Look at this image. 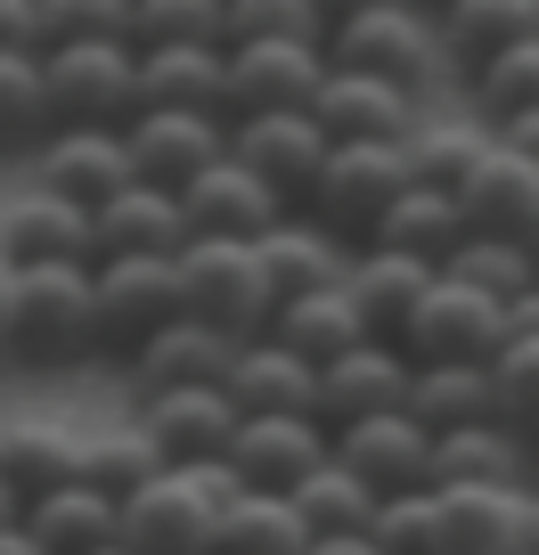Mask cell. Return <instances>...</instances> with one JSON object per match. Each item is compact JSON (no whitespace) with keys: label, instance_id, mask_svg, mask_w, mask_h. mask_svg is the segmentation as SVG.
<instances>
[{"label":"cell","instance_id":"8","mask_svg":"<svg viewBox=\"0 0 539 555\" xmlns=\"http://www.w3.org/2000/svg\"><path fill=\"white\" fill-rule=\"evenodd\" d=\"M229 156H238L270 196H286V205L303 212V205H311V189H319V172H328V156H335V139L311 122V106H295V115H245V122H229Z\"/></svg>","mask_w":539,"mask_h":555},{"label":"cell","instance_id":"1","mask_svg":"<svg viewBox=\"0 0 539 555\" xmlns=\"http://www.w3.org/2000/svg\"><path fill=\"white\" fill-rule=\"evenodd\" d=\"M328 66L344 74H376V82L409 90V99H434L441 82H458L450 57H441V34L425 9L409 0H360L328 25Z\"/></svg>","mask_w":539,"mask_h":555},{"label":"cell","instance_id":"43","mask_svg":"<svg viewBox=\"0 0 539 555\" xmlns=\"http://www.w3.org/2000/svg\"><path fill=\"white\" fill-rule=\"evenodd\" d=\"M66 41H131V0H34V50Z\"/></svg>","mask_w":539,"mask_h":555},{"label":"cell","instance_id":"28","mask_svg":"<svg viewBox=\"0 0 539 555\" xmlns=\"http://www.w3.org/2000/svg\"><path fill=\"white\" fill-rule=\"evenodd\" d=\"M531 441L515 434V425H466V434H441L434 441V490H515L531 482Z\"/></svg>","mask_w":539,"mask_h":555},{"label":"cell","instance_id":"17","mask_svg":"<svg viewBox=\"0 0 539 555\" xmlns=\"http://www.w3.org/2000/svg\"><path fill=\"white\" fill-rule=\"evenodd\" d=\"M409 376H418V367H409V351L368 335L360 351H344V360L319 367V425H328V434H344V425H360V416L409 409Z\"/></svg>","mask_w":539,"mask_h":555},{"label":"cell","instance_id":"29","mask_svg":"<svg viewBox=\"0 0 539 555\" xmlns=\"http://www.w3.org/2000/svg\"><path fill=\"white\" fill-rule=\"evenodd\" d=\"M434 278L441 270H425V261H400V254H384V245H360L344 295H351V311H360V327L376 335V344H400V327H409V311L425 302Z\"/></svg>","mask_w":539,"mask_h":555},{"label":"cell","instance_id":"46","mask_svg":"<svg viewBox=\"0 0 539 555\" xmlns=\"http://www.w3.org/2000/svg\"><path fill=\"white\" fill-rule=\"evenodd\" d=\"M434 531H441V490H400V499L376 506L384 555H434Z\"/></svg>","mask_w":539,"mask_h":555},{"label":"cell","instance_id":"55","mask_svg":"<svg viewBox=\"0 0 539 555\" xmlns=\"http://www.w3.org/2000/svg\"><path fill=\"white\" fill-rule=\"evenodd\" d=\"M531 261H539V237H531Z\"/></svg>","mask_w":539,"mask_h":555},{"label":"cell","instance_id":"41","mask_svg":"<svg viewBox=\"0 0 539 555\" xmlns=\"http://www.w3.org/2000/svg\"><path fill=\"white\" fill-rule=\"evenodd\" d=\"M441 278H458V286H474V295H490V302H515V295L539 286V261H531V245H515V237H483V229H466V245L450 254Z\"/></svg>","mask_w":539,"mask_h":555},{"label":"cell","instance_id":"20","mask_svg":"<svg viewBox=\"0 0 539 555\" xmlns=\"http://www.w3.org/2000/svg\"><path fill=\"white\" fill-rule=\"evenodd\" d=\"M180 212H189V237H238V245H261L270 229L286 221V196H270L238 156H221L196 189H180Z\"/></svg>","mask_w":539,"mask_h":555},{"label":"cell","instance_id":"18","mask_svg":"<svg viewBox=\"0 0 539 555\" xmlns=\"http://www.w3.org/2000/svg\"><path fill=\"white\" fill-rule=\"evenodd\" d=\"M328 82V50H303V41H279V50H229V122L245 115H295V106L319 99Z\"/></svg>","mask_w":539,"mask_h":555},{"label":"cell","instance_id":"12","mask_svg":"<svg viewBox=\"0 0 539 555\" xmlns=\"http://www.w3.org/2000/svg\"><path fill=\"white\" fill-rule=\"evenodd\" d=\"M418 115H425V99L376 82V74H344V66H328V82L311 99V122L335 147H400V139L418 131Z\"/></svg>","mask_w":539,"mask_h":555},{"label":"cell","instance_id":"23","mask_svg":"<svg viewBox=\"0 0 539 555\" xmlns=\"http://www.w3.org/2000/svg\"><path fill=\"white\" fill-rule=\"evenodd\" d=\"M221 392L238 400V416H319V367L270 344V335H254V344H238Z\"/></svg>","mask_w":539,"mask_h":555},{"label":"cell","instance_id":"5","mask_svg":"<svg viewBox=\"0 0 539 555\" xmlns=\"http://www.w3.org/2000/svg\"><path fill=\"white\" fill-rule=\"evenodd\" d=\"M99 351L90 319V270H17V319H9V360L25 367H74Z\"/></svg>","mask_w":539,"mask_h":555},{"label":"cell","instance_id":"14","mask_svg":"<svg viewBox=\"0 0 539 555\" xmlns=\"http://www.w3.org/2000/svg\"><path fill=\"white\" fill-rule=\"evenodd\" d=\"M335 466L360 474L376 499H400V490H434V434H425L409 409L393 416H360L335 434Z\"/></svg>","mask_w":539,"mask_h":555},{"label":"cell","instance_id":"3","mask_svg":"<svg viewBox=\"0 0 539 555\" xmlns=\"http://www.w3.org/2000/svg\"><path fill=\"white\" fill-rule=\"evenodd\" d=\"M180 311L205 319V327H221L229 344H254V335H270V319H279V286H270V270H261L254 245L189 237L180 245Z\"/></svg>","mask_w":539,"mask_h":555},{"label":"cell","instance_id":"34","mask_svg":"<svg viewBox=\"0 0 539 555\" xmlns=\"http://www.w3.org/2000/svg\"><path fill=\"white\" fill-rule=\"evenodd\" d=\"M25 531L41 539V555H90V547H115L123 539V506L99 499L90 482H66V490L25 506Z\"/></svg>","mask_w":539,"mask_h":555},{"label":"cell","instance_id":"35","mask_svg":"<svg viewBox=\"0 0 539 555\" xmlns=\"http://www.w3.org/2000/svg\"><path fill=\"white\" fill-rule=\"evenodd\" d=\"M270 344H286L295 360L328 367V360H344V351H360V344H368V327H360V311H351L344 286H328V295H295V302H279V319H270Z\"/></svg>","mask_w":539,"mask_h":555},{"label":"cell","instance_id":"16","mask_svg":"<svg viewBox=\"0 0 539 555\" xmlns=\"http://www.w3.org/2000/svg\"><path fill=\"white\" fill-rule=\"evenodd\" d=\"M34 189L99 212L131 189V147H123V131H50L34 147Z\"/></svg>","mask_w":539,"mask_h":555},{"label":"cell","instance_id":"31","mask_svg":"<svg viewBox=\"0 0 539 555\" xmlns=\"http://www.w3.org/2000/svg\"><path fill=\"white\" fill-rule=\"evenodd\" d=\"M229 50L221 41H196V50H140V106L164 115H229Z\"/></svg>","mask_w":539,"mask_h":555},{"label":"cell","instance_id":"39","mask_svg":"<svg viewBox=\"0 0 539 555\" xmlns=\"http://www.w3.org/2000/svg\"><path fill=\"white\" fill-rule=\"evenodd\" d=\"M164 474L156 441L140 434V425H99V434H82V482L99 490V499H140L147 482Z\"/></svg>","mask_w":539,"mask_h":555},{"label":"cell","instance_id":"53","mask_svg":"<svg viewBox=\"0 0 539 555\" xmlns=\"http://www.w3.org/2000/svg\"><path fill=\"white\" fill-rule=\"evenodd\" d=\"M9 522H25V506H17V490L0 482V531H9Z\"/></svg>","mask_w":539,"mask_h":555},{"label":"cell","instance_id":"2","mask_svg":"<svg viewBox=\"0 0 539 555\" xmlns=\"http://www.w3.org/2000/svg\"><path fill=\"white\" fill-rule=\"evenodd\" d=\"M238 490L245 482L229 474V457H213V466H164L140 499H123V547L131 555H213L221 506Z\"/></svg>","mask_w":539,"mask_h":555},{"label":"cell","instance_id":"37","mask_svg":"<svg viewBox=\"0 0 539 555\" xmlns=\"http://www.w3.org/2000/svg\"><path fill=\"white\" fill-rule=\"evenodd\" d=\"M303 547H311V531H303L295 499H270V490H238L213 531V555H303Z\"/></svg>","mask_w":539,"mask_h":555},{"label":"cell","instance_id":"30","mask_svg":"<svg viewBox=\"0 0 539 555\" xmlns=\"http://www.w3.org/2000/svg\"><path fill=\"white\" fill-rule=\"evenodd\" d=\"M368 245H384L400 261H425V270H450V254L466 245V205L441 189H400L384 205V221L368 229Z\"/></svg>","mask_w":539,"mask_h":555},{"label":"cell","instance_id":"44","mask_svg":"<svg viewBox=\"0 0 539 555\" xmlns=\"http://www.w3.org/2000/svg\"><path fill=\"white\" fill-rule=\"evenodd\" d=\"M221 41V0H131V50H196Z\"/></svg>","mask_w":539,"mask_h":555},{"label":"cell","instance_id":"4","mask_svg":"<svg viewBox=\"0 0 539 555\" xmlns=\"http://www.w3.org/2000/svg\"><path fill=\"white\" fill-rule=\"evenodd\" d=\"M57 131H123L140 115V50L131 41H66L41 57Z\"/></svg>","mask_w":539,"mask_h":555},{"label":"cell","instance_id":"32","mask_svg":"<svg viewBox=\"0 0 539 555\" xmlns=\"http://www.w3.org/2000/svg\"><path fill=\"white\" fill-rule=\"evenodd\" d=\"M0 482L17 490V506H34V499H50V490L82 482V434L50 425V416L0 425Z\"/></svg>","mask_w":539,"mask_h":555},{"label":"cell","instance_id":"56","mask_svg":"<svg viewBox=\"0 0 539 555\" xmlns=\"http://www.w3.org/2000/svg\"><path fill=\"white\" fill-rule=\"evenodd\" d=\"M523 555H539V547H523Z\"/></svg>","mask_w":539,"mask_h":555},{"label":"cell","instance_id":"40","mask_svg":"<svg viewBox=\"0 0 539 555\" xmlns=\"http://www.w3.org/2000/svg\"><path fill=\"white\" fill-rule=\"evenodd\" d=\"M50 90H41V57L34 50H0V156H25L50 139Z\"/></svg>","mask_w":539,"mask_h":555},{"label":"cell","instance_id":"22","mask_svg":"<svg viewBox=\"0 0 539 555\" xmlns=\"http://www.w3.org/2000/svg\"><path fill=\"white\" fill-rule=\"evenodd\" d=\"M229 360H238V344H229L221 327L180 311L172 327H156L123 367H131V384H140V400H147V392H189V384H229Z\"/></svg>","mask_w":539,"mask_h":555},{"label":"cell","instance_id":"45","mask_svg":"<svg viewBox=\"0 0 539 555\" xmlns=\"http://www.w3.org/2000/svg\"><path fill=\"white\" fill-rule=\"evenodd\" d=\"M490 392H499V425H515L539 450V344L531 335H506V351L490 360Z\"/></svg>","mask_w":539,"mask_h":555},{"label":"cell","instance_id":"47","mask_svg":"<svg viewBox=\"0 0 539 555\" xmlns=\"http://www.w3.org/2000/svg\"><path fill=\"white\" fill-rule=\"evenodd\" d=\"M0 50H34V0H0Z\"/></svg>","mask_w":539,"mask_h":555},{"label":"cell","instance_id":"25","mask_svg":"<svg viewBox=\"0 0 539 555\" xmlns=\"http://www.w3.org/2000/svg\"><path fill=\"white\" fill-rule=\"evenodd\" d=\"M254 254H261V270H270V286H279V302H295V295H328V286H344L360 245H344L335 229H319L311 212H286Z\"/></svg>","mask_w":539,"mask_h":555},{"label":"cell","instance_id":"52","mask_svg":"<svg viewBox=\"0 0 539 555\" xmlns=\"http://www.w3.org/2000/svg\"><path fill=\"white\" fill-rule=\"evenodd\" d=\"M0 555H41V539L25 531V522H9V531H0Z\"/></svg>","mask_w":539,"mask_h":555},{"label":"cell","instance_id":"19","mask_svg":"<svg viewBox=\"0 0 539 555\" xmlns=\"http://www.w3.org/2000/svg\"><path fill=\"white\" fill-rule=\"evenodd\" d=\"M180 245H189V212H180V196L147 189V180H131L115 205L90 212V270L99 261H172Z\"/></svg>","mask_w":539,"mask_h":555},{"label":"cell","instance_id":"6","mask_svg":"<svg viewBox=\"0 0 539 555\" xmlns=\"http://www.w3.org/2000/svg\"><path fill=\"white\" fill-rule=\"evenodd\" d=\"M400 351H409V367H434V360L490 367L506 351V302L474 295V286H458V278H434L425 302L409 311V327H400Z\"/></svg>","mask_w":539,"mask_h":555},{"label":"cell","instance_id":"7","mask_svg":"<svg viewBox=\"0 0 539 555\" xmlns=\"http://www.w3.org/2000/svg\"><path fill=\"white\" fill-rule=\"evenodd\" d=\"M90 319H99V351L131 360L156 327L180 319V254L172 261H99L90 270Z\"/></svg>","mask_w":539,"mask_h":555},{"label":"cell","instance_id":"38","mask_svg":"<svg viewBox=\"0 0 539 555\" xmlns=\"http://www.w3.org/2000/svg\"><path fill=\"white\" fill-rule=\"evenodd\" d=\"M286 499H295V515H303V531H311V539L376 531V506H384L376 490H368L360 474H344V466H335V457H328V466H319V474H303V482L286 490Z\"/></svg>","mask_w":539,"mask_h":555},{"label":"cell","instance_id":"54","mask_svg":"<svg viewBox=\"0 0 539 555\" xmlns=\"http://www.w3.org/2000/svg\"><path fill=\"white\" fill-rule=\"evenodd\" d=\"M90 555H131V547H123V539H115V547H90Z\"/></svg>","mask_w":539,"mask_h":555},{"label":"cell","instance_id":"51","mask_svg":"<svg viewBox=\"0 0 539 555\" xmlns=\"http://www.w3.org/2000/svg\"><path fill=\"white\" fill-rule=\"evenodd\" d=\"M9 319H17V261L0 254V351H9Z\"/></svg>","mask_w":539,"mask_h":555},{"label":"cell","instance_id":"26","mask_svg":"<svg viewBox=\"0 0 539 555\" xmlns=\"http://www.w3.org/2000/svg\"><path fill=\"white\" fill-rule=\"evenodd\" d=\"M458 205H466V229L531 245V237H539V164L515 156V147H490L483 172L458 189Z\"/></svg>","mask_w":539,"mask_h":555},{"label":"cell","instance_id":"33","mask_svg":"<svg viewBox=\"0 0 539 555\" xmlns=\"http://www.w3.org/2000/svg\"><path fill=\"white\" fill-rule=\"evenodd\" d=\"M409 416H418L425 434H466V425H490L499 416V392H490V367L474 360H434L409 376Z\"/></svg>","mask_w":539,"mask_h":555},{"label":"cell","instance_id":"27","mask_svg":"<svg viewBox=\"0 0 539 555\" xmlns=\"http://www.w3.org/2000/svg\"><path fill=\"white\" fill-rule=\"evenodd\" d=\"M490 147H499V131H490L483 115H418V131L400 139V164H409V189L458 196L474 172H483Z\"/></svg>","mask_w":539,"mask_h":555},{"label":"cell","instance_id":"42","mask_svg":"<svg viewBox=\"0 0 539 555\" xmlns=\"http://www.w3.org/2000/svg\"><path fill=\"white\" fill-rule=\"evenodd\" d=\"M466 90H474V115H483L490 131H499V122H515V115H539V34L515 41L506 57H490Z\"/></svg>","mask_w":539,"mask_h":555},{"label":"cell","instance_id":"10","mask_svg":"<svg viewBox=\"0 0 539 555\" xmlns=\"http://www.w3.org/2000/svg\"><path fill=\"white\" fill-rule=\"evenodd\" d=\"M400 189H409V164H400V147H335L303 212H311L319 229H335L344 245H368V229L384 221V205H393Z\"/></svg>","mask_w":539,"mask_h":555},{"label":"cell","instance_id":"11","mask_svg":"<svg viewBox=\"0 0 539 555\" xmlns=\"http://www.w3.org/2000/svg\"><path fill=\"white\" fill-rule=\"evenodd\" d=\"M539 547V482L515 490H441L434 555H523Z\"/></svg>","mask_w":539,"mask_h":555},{"label":"cell","instance_id":"50","mask_svg":"<svg viewBox=\"0 0 539 555\" xmlns=\"http://www.w3.org/2000/svg\"><path fill=\"white\" fill-rule=\"evenodd\" d=\"M506 335H531V344H539V286L506 302Z\"/></svg>","mask_w":539,"mask_h":555},{"label":"cell","instance_id":"15","mask_svg":"<svg viewBox=\"0 0 539 555\" xmlns=\"http://www.w3.org/2000/svg\"><path fill=\"white\" fill-rule=\"evenodd\" d=\"M147 441H156L164 466H213L238 441V400L221 384H189V392H147L140 416H131Z\"/></svg>","mask_w":539,"mask_h":555},{"label":"cell","instance_id":"36","mask_svg":"<svg viewBox=\"0 0 539 555\" xmlns=\"http://www.w3.org/2000/svg\"><path fill=\"white\" fill-rule=\"evenodd\" d=\"M328 9L319 0H221V50H279V41H303V50H328Z\"/></svg>","mask_w":539,"mask_h":555},{"label":"cell","instance_id":"13","mask_svg":"<svg viewBox=\"0 0 539 555\" xmlns=\"http://www.w3.org/2000/svg\"><path fill=\"white\" fill-rule=\"evenodd\" d=\"M328 457H335V434L319 416H238V441H229V474L245 490H270V499H286Z\"/></svg>","mask_w":539,"mask_h":555},{"label":"cell","instance_id":"24","mask_svg":"<svg viewBox=\"0 0 539 555\" xmlns=\"http://www.w3.org/2000/svg\"><path fill=\"white\" fill-rule=\"evenodd\" d=\"M434 34H441L450 74L474 82L490 57H506L515 41L539 34V0H450V9H434Z\"/></svg>","mask_w":539,"mask_h":555},{"label":"cell","instance_id":"21","mask_svg":"<svg viewBox=\"0 0 539 555\" xmlns=\"http://www.w3.org/2000/svg\"><path fill=\"white\" fill-rule=\"evenodd\" d=\"M0 254L17 270H90V212L66 205V196H9L0 205Z\"/></svg>","mask_w":539,"mask_h":555},{"label":"cell","instance_id":"49","mask_svg":"<svg viewBox=\"0 0 539 555\" xmlns=\"http://www.w3.org/2000/svg\"><path fill=\"white\" fill-rule=\"evenodd\" d=\"M303 555H384V547H376V531H344V539H311Z\"/></svg>","mask_w":539,"mask_h":555},{"label":"cell","instance_id":"9","mask_svg":"<svg viewBox=\"0 0 539 555\" xmlns=\"http://www.w3.org/2000/svg\"><path fill=\"white\" fill-rule=\"evenodd\" d=\"M123 147H131V180L180 196L229 156V115H164V106H140L123 122Z\"/></svg>","mask_w":539,"mask_h":555},{"label":"cell","instance_id":"48","mask_svg":"<svg viewBox=\"0 0 539 555\" xmlns=\"http://www.w3.org/2000/svg\"><path fill=\"white\" fill-rule=\"evenodd\" d=\"M499 147H515V156H531V164H539V115H515V122H499Z\"/></svg>","mask_w":539,"mask_h":555}]
</instances>
